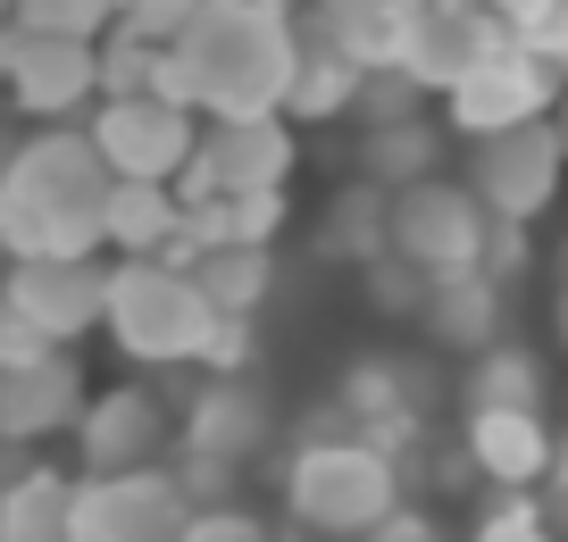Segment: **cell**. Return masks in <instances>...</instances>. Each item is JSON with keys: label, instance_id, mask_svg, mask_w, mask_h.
I'll use <instances>...</instances> for the list:
<instances>
[{"label": "cell", "instance_id": "6da1fadb", "mask_svg": "<svg viewBox=\"0 0 568 542\" xmlns=\"http://www.w3.org/2000/svg\"><path fill=\"white\" fill-rule=\"evenodd\" d=\"M293 84V0H201L160 51V92L210 117H276Z\"/></svg>", "mask_w": 568, "mask_h": 542}, {"label": "cell", "instance_id": "7a4b0ae2", "mask_svg": "<svg viewBox=\"0 0 568 542\" xmlns=\"http://www.w3.org/2000/svg\"><path fill=\"white\" fill-rule=\"evenodd\" d=\"M101 201H109V167L92 134H75V125L26 134L0 167V250L9 259H92Z\"/></svg>", "mask_w": 568, "mask_h": 542}, {"label": "cell", "instance_id": "3957f363", "mask_svg": "<svg viewBox=\"0 0 568 542\" xmlns=\"http://www.w3.org/2000/svg\"><path fill=\"white\" fill-rule=\"evenodd\" d=\"M276 442V409L251 376H210L193 401L176 409V451H168V475L193 509H226V492L243 484V468Z\"/></svg>", "mask_w": 568, "mask_h": 542}, {"label": "cell", "instance_id": "277c9868", "mask_svg": "<svg viewBox=\"0 0 568 542\" xmlns=\"http://www.w3.org/2000/svg\"><path fill=\"white\" fill-rule=\"evenodd\" d=\"M210 300L193 293L176 259H118L101 293V334L118 359L134 368H193L201 342H210Z\"/></svg>", "mask_w": 568, "mask_h": 542}, {"label": "cell", "instance_id": "5b68a950", "mask_svg": "<svg viewBox=\"0 0 568 542\" xmlns=\"http://www.w3.org/2000/svg\"><path fill=\"white\" fill-rule=\"evenodd\" d=\"M402 509V459L368 442H293L284 459V518L318 542H359L376 518Z\"/></svg>", "mask_w": 568, "mask_h": 542}, {"label": "cell", "instance_id": "8992f818", "mask_svg": "<svg viewBox=\"0 0 568 542\" xmlns=\"http://www.w3.org/2000/svg\"><path fill=\"white\" fill-rule=\"evenodd\" d=\"M485 234L494 217L477 209L460 175H426L409 193L385 201V250L418 276H460V267H485Z\"/></svg>", "mask_w": 568, "mask_h": 542}, {"label": "cell", "instance_id": "52a82bcc", "mask_svg": "<svg viewBox=\"0 0 568 542\" xmlns=\"http://www.w3.org/2000/svg\"><path fill=\"white\" fill-rule=\"evenodd\" d=\"M101 293H109L101 259H9L0 267V326H18L42 350H68L101 326Z\"/></svg>", "mask_w": 568, "mask_h": 542}, {"label": "cell", "instance_id": "ba28073f", "mask_svg": "<svg viewBox=\"0 0 568 542\" xmlns=\"http://www.w3.org/2000/svg\"><path fill=\"white\" fill-rule=\"evenodd\" d=\"M284 175H293L284 117H210L176 175V201L193 209V201H234V193H284Z\"/></svg>", "mask_w": 568, "mask_h": 542}, {"label": "cell", "instance_id": "9c48e42d", "mask_svg": "<svg viewBox=\"0 0 568 542\" xmlns=\"http://www.w3.org/2000/svg\"><path fill=\"white\" fill-rule=\"evenodd\" d=\"M68 442H75V468L84 475L168 468V451H176V409H168L151 385H101V392H84Z\"/></svg>", "mask_w": 568, "mask_h": 542}, {"label": "cell", "instance_id": "30bf717a", "mask_svg": "<svg viewBox=\"0 0 568 542\" xmlns=\"http://www.w3.org/2000/svg\"><path fill=\"white\" fill-rule=\"evenodd\" d=\"M560 134H551V117L535 125H510V134H485L477 151H468V193H477V209L494 217V226H535V217L560 201Z\"/></svg>", "mask_w": 568, "mask_h": 542}, {"label": "cell", "instance_id": "8fae6325", "mask_svg": "<svg viewBox=\"0 0 568 542\" xmlns=\"http://www.w3.org/2000/svg\"><path fill=\"white\" fill-rule=\"evenodd\" d=\"M92 151H101L109 184H176L184 158H193V109H176L168 92H118L101 101V117L84 125Z\"/></svg>", "mask_w": 568, "mask_h": 542}, {"label": "cell", "instance_id": "7c38bea8", "mask_svg": "<svg viewBox=\"0 0 568 542\" xmlns=\"http://www.w3.org/2000/svg\"><path fill=\"white\" fill-rule=\"evenodd\" d=\"M193 501L176 492L168 468L142 475H75V509H68V542H176Z\"/></svg>", "mask_w": 568, "mask_h": 542}, {"label": "cell", "instance_id": "4fadbf2b", "mask_svg": "<svg viewBox=\"0 0 568 542\" xmlns=\"http://www.w3.org/2000/svg\"><path fill=\"white\" fill-rule=\"evenodd\" d=\"M560 75L544 68L535 51H518V42H501L485 68H468L460 84L444 92V117L460 125L468 142H485V134H510V125H535V117H551L560 109Z\"/></svg>", "mask_w": 568, "mask_h": 542}, {"label": "cell", "instance_id": "5bb4252c", "mask_svg": "<svg viewBox=\"0 0 568 542\" xmlns=\"http://www.w3.org/2000/svg\"><path fill=\"white\" fill-rule=\"evenodd\" d=\"M84 368L75 350H34V359H0V451H34V442L68 434L84 409Z\"/></svg>", "mask_w": 568, "mask_h": 542}, {"label": "cell", "instance_id": "9a60e30c", "mask_svg": "<svg viewBox=\"0 0 568 542\" xmlns=\"http://www.w3.org/2000/svg\"><path fill=\"white\" fill-rule=\"evenodd\" d=\"M0 84L26 117H68L101 92V68H92V42H51V34L0 25Z\"/></svg>", "mask_w": 568, "mask_h": 542}, {"label": "cell", "instance_id": "2e32d148", "mask_svg": "<svg viewBox=\"0 0 568 542\" xmlns=\"http://www.w3.org/2000/svg\"><path fill=\"white\" fill-rule=\"evenodd\" d=\"M551 442L560 434L544 426V409H468V426H460V459L494 492H535L551 468Z\"/></svg>", "mask_w": 568, "mask_h": 542}, {"label": "cell", "instance_id": "e0dca14e", "mask_svg": "<svg viewBox=\"0 0 568 542\" xmlns=\"http://www.w3.org/2000/svg\"><path fill=\"white\" fill-rule=\"evenodd\" d=\"M409 326L426 334V342L460 350V359H477V350L501 342V326H510V293H501L485 267H460V276H426V300Z\"/></svg>", "mask_w": 568, "mask_h": 542}, {"label": "cell", "instance_id": "ac0fdd59", "mask_svg": "<svg viewBox=\"0 0 568 542\" xmlns=\"http://www.w3.org/2000/svg\"><path fill=\"white\" fill-rule=\"evenodd\" d=\"M184 276L193 293L210 300V317H260L267 293H276V250H251V243H217V250H184Z\"/></svg>", "mask_w": 568, "mask_h": 542}, {"label": "cell", "instance_id": "d6986e66", "mask_svg": "<svg viewBox=\"0 0 568 542\" xmlns=\"http://www.w3.org/2000/svg\"><path fill=\"white\" fill-rule=\"evenodd\" d=\"M359 184H376V193H409V184H426V175H444V125L435 117H402V125H368L352 151Z\"/></svg>", "mask_w": 568, "mask_h": 542}, {"label": "cell", "instance_id": "ffe728a7", "mask_svg": "<svg viewBox=\"0 0 568 542\" xmlns=\"http://www.w3.org/2000/svg\"><path fill=\"white\" fill-rule=\"evenodd\" d=\"M176 184H109L101 201V243L118 259H168L176 250Z\"/></svg>", "mask_w": 568, "mask_h": 542}, {"label": "cell", "instance_id": "44dd1931", "mask_svg": "<svg viewBox=\"0 0 568 542\" xmlns=\"http://www.w3.org/2000/svg\"><path fill=\"white\" fill-rule=\"evenodd\" d=\"M68 509H75V475L51 459H26L0 484V542H68Z\"/></svg>", "mask_w": 568, "mask_h": 542}, {"label": "cell", "instance_id": "7402d4cb", "mask_svg": "<svg viewBox=\"0 0 568 542\" xmlns=\"http://www.w3.org/2000/svg\"><path fill=\"white\" fill-rule=\"evenodd\" d=\"M318 250L326 259H343V267H368V259H385V193L376 184H335L326 193V209H318Z\"/></svg>", "mask_w": 568, "mask_h": 542}, {"label": "cell", "instance_id": "603a6c76", "mask_svg": "<svg viewBox=\"0 0 568 542\" xmlns=\"http://www.w3.org/2000/svg\"><path fill=\"white\" fill-rule=\"evenodd\" d=\"M460 401H468V409H544V401H551V376H544V359H535V350L494 342V350H477V359H468Z\"/></svg>", "mask_w": 568, "mask_h": 542}, {"label": "cell", "instance_id": "cb8c5ba5", "mask_svg": "<svg viewBox=\"0 0 568 542\" xmlns=\"http://www.w3.org/2000/svg\"><path fill=\"white\" fill-rule=\"evenodd\" d=\"M343 117H359V134H368V125H402V117H426V92L409 84L402 68H359V92H352Z\"/></svg>", "mask_w": 568, "mask_h": 542}, {"label": "cell", "instance_id": "d4e9b609", "mask_svg": "<svg viewBox=\"0 0 568 542\" xmlns=\"http://www.w3.org/2000/svg\"><path fill=\"white\" fill-rule=\"evenodd\" d=\"M359 284H368V309L376 317H418V300H426V276H418V267H402L393 250L359 267Z\"/></svg>", "mask_w": 568, "mask_h": 542}, {"label": "cell", "instance_id": "484cf974", "mask_svg": "<svg viewBox=\"0 0 568 542\" xmlns=\"http://www.w3.org/2000/svg\"><path fill=\"white\" fill-rule=\"evenodd\" d=\"M251 359H260V326H251V317H217L193 368L201 376H251Z\"/></svg>", "mask_w": 568, "mask_h": 542}, {"label": "cell", "instance_id": "4316f807", "mask_svg": "<svg viewBox=\"0 0 568 542\" xmlns=\"http://www.w3.org/2000/svg\"><path fill=\"white\" fill-rule=\"evenodd\" d=\"M176 542H276V525H260L251 509H234V501H226V509H193Z\"/></svg>", "mask_w": 568, "mask_h": 542}, {"label": "cell", "instance_id": "83f0119b", "mask_svg": "<svg viewBox=\"0 0 568 542\" xmlns=\"http://www.w3.org/2000/svg\"><path fill=\"white\" fill-rule=\"evenodd\" d=\"M527 501H535V518H544V534L568 542V434L551 442V468H544V484H535Z\"/></svg>", "mask_w": 568, "mask_h": 542}, {"label": "cell", "instance_id": "f1b7e54d", "mask_svg": "<svg viewBox=\"0 0 568 542\" xmlns=\"http://www.w3.org/2000/svg\"><path fill=\"white\" fill-rule=\"evenodd\" d=\"M468 542H551V534H544V518H535L527 492H510L494 518H477V534H468Z\"/></svg>", "mask_w": 568, "mask_h": 542}, {"label": "cell", "instance_id": "f546056e", "mask_svg": "<svg viewBox=\"0 0 568 542\" xmlns=\"http://www.w3.org/2000/svg\"><path fill=\"white\" fill-rule=\"evenodd\" d=\"M359 542H444V525L426 518V509H409V501H402L393 518H376V525H368Z\"/></svg>", "mask_w": 568, "mask_h": 542}, {"label": "cell", "instance_id": "4dcf8cb0", "mask_svg": "<svg viewBox=\"0 0 568 542\" xmlns=\"http://www.w3.org/2000/svg\"><path fill=\"white\" fill-rule=\"evenodd\" d=\"M551 334L568 342V267H560V293H551Z\"/></svg>", "mask_w": 568, "mask_h": 542}]
</instances>
